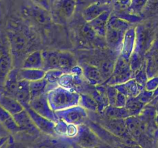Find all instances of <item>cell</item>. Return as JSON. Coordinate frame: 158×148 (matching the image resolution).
I'll list each match as a JSON object with an SVG mask.
<instances>
[{"instance_id":"6da1fadb","label":"cell","mask_w":158,"mask_h":148,"mask_svg":"<svg viewBox=\"0 0 158 148\" xmlns=\"http://www.w3.org/2000/svg\"><path fill=\"white\" fill-rule=\"evenodd\" d=\"M46 94L50 107L55 112L80 105V94L76 90L58 86Z\"/></svg>"},{"instance_id":"7a4b0ae2","label":"cell","mask_w":158,"mask_h":148,"mask_svg":"<svg viewBox=\"0 0 158 148\" xmlns=\"http://www.w3.org/2000/svg\"><path fill=\"white\" fill-rule=\"evenodd\" d=\"M43 69H59L70 72L77 64V60L71 52L67 51H45L43 52Z\"/></svg>"},{"instance_id":"3957f363","label":"cell","mask_w":158,"mask_h":148,"mask_svg":"<svg viewBox=\"0 0 158 148\" xmlns=\"http://www.w3.org/2000/svg\"><path fill=\"white\" fill-rule=\"evenodd\" d=\"M102 127L110 133L115 137L121 139L125 144H136L137 143L131 137L127 129L125 120L123 119H114L107 117H103L100 122Z\"/></svg>"},{"instance_id":"277c9868","label":"cell","mask_w":158,"mask_h":148,"mask_svg":"<svg viewBox=\"0 0 158 148\" xmlns=\"http://www.w3.org/2000/svg\"><path fill=\"white\" fill-rule=\"evenodd\" d=\"M77 8V0H52L50 12L52 21L65 23L73 16Z\"/></svg>"},{"instance_id":"5b68a950","label":"cell","mask_w":158,"mask_h":148,"mask_svg":"<svg viewBox=\"0 0 158 148\" xmlns=\"http://www.w3.org/2000/svg\"><path fill=\"white\" fill-rule=\"evenodd\" d=\"M13 69V57L8 36L0 35V86H3L6 77Z\"/></svg>"},{"instance_id":"8992f818","label":"cell","mask_w":158,"mask_h":148,"mask_svg":"<svg viewBox=\"0 0 158 148\" xmlns=\"http://www.w3.org/2000/svg\"><path fill=\"white\" fill-rule=\"evenodd\" d=\"M133 78H134V72L131 69L129 60H126L120 55L115 62L112 76L107 81L105 82L104 84L115 86V85L126 83L127 81Z\"/></svg>"},{"instance_id":"52a82bcc","label":"cell","mask_w":158,"mask_h":148,"mask_svg":"<svg viewBox=\"0 0 158 148\" xmlns=\"http://www.w3.org/2000/svg\"><path fill=\"white\" fill-rule=\"evenodd\" d=\"M56 113L60 120L68 124H73L76 126L83 124L88 117L87 110L80 105L56 111Z\"/></svg>"},{"instance_id":"ba28073f","label":"cell","mask_w":158,"mask_h":148,"mask_svg":"<svg viewBox=\"0 0 158 148\" xmlns=\"http://www.w3.org/2000/svg\"><path fill=\"white\" fill-rule=\"evenodd\" d=\"M8 39L10 45L13 61L15 60H20L25 56L28 49V40L24 33L19 31H9Z\"/></svg>"},{"instance_id":"9c48e42d","label":"cell","mask_w":158,"mask_h":148,"mask_svg":"<svg viewBox=\"0 0 158 148\" xmlns=\"http://www.w3.org/2000/svg\"><path fill=\"white\" fill-rule=\"evenodd\" d=\"M74 139V143L83 148H97L100 144V137L91 128L86 125L78 126V131Z\"/></svg>"},{"instance_id":"30bf717a","label":"cell","mask_w":158,"mask_h":148,"mask_svg":"<svg viewBox=\"0 0 158 148\" xmlns=\"http://www.w3.org/2000/svg\"><path fill=\"white\" fill-rule=\"evenodd\" d=\"M29 106L37 113L55 123L60 120L55 111L52 110V108L50 107L46 92L31 99Z\"/></svg>"},{"instance_id":"8fae6325","label":"cell","mask_w":158,"mask_h":148,"mask_svg":"<svg viewBox=\"0 0 158 148\" xmlns=\"http://www.w3.org/2000/svg\"><path fill=\"white\" fill-rule=\"evenodd\" d=\"M25 109L29 113L32 121L34 122L35 125L40 132L44 133V134L50 136L56 135L55 122L52 121V120H49V119L46 118V117L37 113L29 106H26Z\"/></svg>"},{"instance_id":"7c38bea8","label":"cell","mask_w":158,"mask_h":148,"mask_svg":"<svg viewBox=\"0 0 158 148\" xmlns=\"http://www.w3.org/2000/svg\"><path fill=\"white\" fill-rule=\"evenodd\" d=\"M153 35L151 30L144 26H139L136 28V46L134 52L143 56L152 42Z\"/></svg>"},{"instance_id":"4fadbf2b","label":"cell","mask_w":158,"mask_h":148,"mask_svg":"<svg viewBox=\"0 0 158 148\" xmlns=\"http://www.w3.org/2000/svg\"><path fill=\"white\" fill-rule=\"evenodd\" d=\"M125 32H126L125 31L107 26L104 38L106 39L108 47L111 50L115 51V52H120Z\"/></svg>"},{"instance_id":"5bb4252c","label":"cell","mask_w":158,"mask_h":148,"mask_svg":"<svg viewBox=\"0 0 158 148\" xmlns=\"http://www.w3.org/2000/svg\"><path fill=\"white\" fill-rule=\"evenodd\" d=\"M2 87V86H0V106L12 115L23 110L25 109L24 106L15 97L6 92Z\"/></svg>"},{"instance_id":"9a60e30c","label":"cell","mask_w":158,"mask_h":148,"mask_svg":"<svg viewBox=\"0 0 158 148\" xmlns=\"http://www.w3.org/2000/svg\"><path fill=\"white\" fill-rule=\"evenodd\" d=\"M13 117L21 131H26L30 134H39L40 130L36 127L34 122L32 121V118L26 109L18 113L14 114Z\"/></svg>"},{"instance_id":"2e32d148","label":"cell","mask_w":158,"mask_h":148,"mask_svg":"<svg viewBox=\"0 0 158 148\" xmlns=\"http://www.w3.org/2000/svg\"><path fill=\"white\" fill-rule=\"evenodd\" d=\"M136 46V29L131 27L126 32L123 37L120 55L123 58L129 60L131 55L135 50Z\"/></svg>"},{"instance_id":"e0dca14e","label":"cell","mask_w":158,"mask_h":148,"mask_svg":"<svg viewBox=\"0 0 158 148\" xmlns=\"http://www.w3.org/2000/svg\"><path fill=\"white\" fill-rule=\"evenodd\" d=\"M109 5L106 3L100 2H95L91 3L89 6H88L82 12V16H83V19L86 22L92 21L97 16L101 15L103 12L105 11L110 10Z\"/></svg>"},{"instance_id":"ac0fdd59","label":"cell","mask_w":158,"mask_h":148,"mask_svg":"<svg viewBox=\"0 0 158 148\" xmlns=\"http://www.w3.org/2000/svg\"><path fill=\"white\" fill-rule=\"evenodd\" d=\"M111 15L110 9L107 11H105L104 12L97 16L92 21L87 23L91 26L94 32H96L98 36L105 37V34L106 32V27H107V23L109 21V18Z\"/></svg>"},{"instance_id":"d6986e66","label":"cell","mask_w":158,"mask_h":148,"mask_svg":"<svg viewBox=\"0 0 158 148\" xmlns=\"http://www.w3.org/2000/svg\"><path fill=\"white\" fill-rule=\"evenodd\" d=\"M28 15H30L33 19L38 22L40 24L46 25L50 23L52 21V15L49 10L43 7L33 4L27 9Z\"/></svg>"},{"instance_id":"ffe728a7","label":"cell","mask_w":158,"mask_h":148,"mask_svg":"<svg viewBox=\"0 0 158 148\" xmlns=\"http://www.w3.org/2000/svg\"><path fill=\"white\" fill-rule=\"evenodd\" d=\"M82 69H83V75L90 84L96 86L105 83L100 72V68L92 65L85 64Z\"/></svg>"},{"instance_id":"44dd1931","label":"cell","mask_w":158,"mask_h":148,"mask_svg":"<svg viewBox=\"0 0 158 148\" xmlns=\"http://www.w3.org/2000/svg\"><path fill=\"white\" fill-rule=\"evenodd\" d=\"M115 87L119 92H122L127 97H137L144 89V86L137 83L134 79H131L122 84L115 85Z\"/></svg>"},{"instance_id":"7402d4cb","label":"cell","mask_w":158,"mask_h":148,"mask_svg":"<svg viewBox=\"0 0 158 148\" xmlns=\"http://www.w3.org/2000/svg\"><path fill=\"white\" fill-rule=\"evenodd\" d=\"M15 98L24 106V108L26 106H29V102L31 100V92L29 81L19 80L16 92L15 94Z\"/></svg>"},{"instance_id":"603a6c76","label":"cell","mask_w":158,"mask_h":148,"mask_svg":"<svg viewBox=\"0 0 158 148\" xmlns=\"http://www.w3.org/2000/svg\"><path fill=\"white\" fill-rule=\"evenodd\" d=\"M22 68L24 69H43V52L33 51L26 56L23 60Z\"/></svg>"},{"instance_id":"cb8c5ba5","label":"cell","mask_w":158,"mask_h":148,"mask_svg":"<svg viewBox=\"0 0 158 148\" xmlns=\"http://www.w3.org/2000/svg\"><path fill=\"white\" fill-rule=\"evenodd\" d=\"M0 123L9 133H17L21 131L17 125L13 115L0 106Z\"/></svg>"},{"instance_id":"d4e9b609","label":"cell","mask_w":158,"mask_h":148,"mask_svg":"<svg viewBox=\"0 0 158 148\" xmlns=\"http://www.w3.org/2000/svg\"><path fill=\"white\" fill-rule=\"evenodd\" d=\"M18 72L19 69L13 68L9 73L8 76L6 77V81L3 85V89L6 91V92H7L8 94L13 97H15V94L16 92L17 87H18L19 81Z\"/></svg>"},{"instance_id":"484cf974","label":"cell","mask_w":158,"mask_h":148,"mask_svg":"<svg viewBox=\"0 0 158 148\" xmlns=\"http://www.w3.org/2000/svg\"><path fill=\"white\" fill-rule=\"evenodd\" d=\"M46 70L43 69H19L18 76L19 80H27L29 82L43 79L46 76Z\"/></svg>"},{"instance_id":"4316f807","label":"cell","mask_w":158,"mask_h":148,"mask_svg":"<svg viewBox=\"0 0 158 148\" xmlns=\"http://www.w3.org/2000/svg\"><path fill=\"white\" fill-rule=\"evenodd\" d=\"M103 113L105 117L114 119H127V117H131V113L126 107H118L115 106H106L103 111Z\"/></svg>"},{"instance_id":"83f0119b","label":"cell","mask_w":158,"mask_h":148,"mask_svg":"<svg viewBox=\"0 0 158 148\" xmlns=\"http://www.w3.org/2000/svg\"><path fill=\"white\" fill-rule=\"evenodd\" d=\"M49 85L47 80L45 78L39 80L29 82V88H30L31 99L41 95L46 92V89Z\"/></svg>"},{"instance_id":"f1b7e54d","label":"cell","mask_w":158,"mask_h":148,"mask_svg":"<svg viewBox=\"0 0 158 148\" xmlns=\"http://www.w3.org/2000/svg\"><path fill=\"white\" fill-rule=\"evenodd\" d=\"M146 105L142 103L137 97H127L125 107L130 111L132 116H139Z\"/></svg>"},{"instance_id":"f546056e","label":"cell","mask_w":158,"mask_h":148,"mask_svg":"<svg viewBox=\"0 0 158 148\" xmlns=\"http://www.w3.org/2000/svg\"><path fill=\"white\" fill-rule=\"evenodd\" d=\"M80 106H83L86 110L97 112L99 110V105L92 95L89 94H80Z\"/></svg>"},{"instance_id":"4dcf8cb0","label":"cell","mask_w":158,"mask_h":148,"mask_svg":"<svg viewBox=\"0 0 158 148\" xmlns=\"http://www.w3.org/2000/svg\"><path fill=\"white\" fill-rule=\"evenodd\" d=\"M158 15V0H148L142 12L143 17H152Z\"/></svg>"},{"instance_id":"1f68e13d","label":"cell","mask_w":158,"mask_h":148,"mask_svg":"<svg viewBox=\"0 0 158 148\" xmlns=\"http://www.w3.org/2000/svg\"><path fill=\"white\" fill-rule=\"evenodd\" d=\"M114 66H115V63L111 61V60H106L100 66V72H101L102 76H103L105 82L107 81L112 76L114 69Z\"/></svg>"},{"instance_id":"d6a6232c","label":"cell","mask_w":158,"mask_h":148,"mask_svg":"<svg viewBox=\"0 0 158 148\" xmlns=\"http://www.w3.org/2000/svg\"><path fill=\"white\" fill-rule=\"evenodd\" d=\"M148 0H131L130 7L128 8V12L136 15H141L142 12L144 9Z\"/></svg>"},{"instance_id":"836d02e7","label":"cell","mask_w":158,"mask_h":148,"mask_svg":"<svg viewBox=\"0 0 158 148\" xmlns=\"http://www.w3.org/2000/svg\"><path fill=\"white\" fill-rule=\"evenodd\" d=\"M137 83H140L143 86H145L147 81L148 80V73H147V69H146V64H143L142 67L140 69H137V71L134 72V78Z\"/></svg>"},{"instance_id":"e575fe53","label":"cell","mask_w":158,"mask_h":148,"mask_svg":"<svg viewBox=\"0 0 158 148\" xmlns=\"http://www.w3.org/2000/svg\"><path fill=\"white\" fill-rule=\"evenodd\" d=\"M65 72L59 69H49L46 72V76L44 78L47 80L48 83H58L60 77L64 74Z\"/></svg>"},{"instance_id":"d590c367","label":"cell","mask_w":158,"mask_h":148,"mask_svg":"<svg viewBox=\"0 0 158 148\" xmlns=\"http://www.w3.org/2000/svg\"><path fill=\"white\" fill-rule=\"evenodd\" d=\"M104 84V83H103ZM106 85V96H107L108 101H109L110 106H114L115 105L116 99H117V93H118V90L115 86H112V85Z\"/></svg>"},{"instance_id":"8d00e7d4","label":"cell","mask_w":158,"mask_h":148,"mask_svg":"<svg viewBox=\"0 0 158 148\" xmlns=\"http://www.w3.org/2000/svg\"><path fill=\"white\" fill-rule=\"evenodd\" d=\"M137 97L142 103H144L145 105H148L154 100V92L148 90L144 88Z\"/></svg>"},{"instance_id":"74e56055","label":"cell","mask_w":158,"mask_h":148,"mask_svg":"<svg viewBox=\"0 0 158 148\" xmlns=\"http://www.w3.org/2000/svg\"><path fill=\"white\" fill-rule=\"evenodd\" d=\"M158 87V75L154 76L151 77L148 80L146 84H145L144 88L149 91H153L154 92Z\"/></svg>"},{"instance_id":"f35d334b","label":"cell","mask_w":158,"mask_h":148,"mask_svg":"<svg viewBox=\"0 0 158 148\" xmlns=\"http://www.w3.org/2000/svg\"><path fill=\"white\" fill-rule=\"evenodd\" d=\"M4 148H27L22 143H18L13 140L12 137L9 136L7 142L4 145Z\"/></svg>"},{"instance_id":"ab89813d","label":"cell","mask_w":158,"mask_h":148,"mask_svg":"<svg viewBox=\"0 0 158 148\" xmlns=\"http://www.w3.org/2000/svg\"><path fill=\"white\" fill-rule=\"evenodd\" d=\"M127 101V97L118 91L117 99H116L115 105H114V106H118V107H125Z\"/></svg>"},{"instance_id":"60d3db41","label":"cell","mask_w":158,"mask_h":148,"mask_svg":"<svg viewBox=\"0 0 158 148\" xmlns=\"http://www.w3.org/2000/svg\"><path fill=\"white\" fill-rule=\"evenodd\" d=\"M32 4L37 5V6L43 7L47 10L50 11L51 6H52V0H30Z\"/></svg>"},{"instance_id":"b9f144b4","label":"cell","mask_w":158,"mask_h":148,"mask_svg":"<svg viewBox=\"0 0 158 148\" xmlns=\"http://www.w3.org/2000/svg\"><path fill=\"white\" fill-rule=\"evenodd\" d=\"M115 4L116 7L120 9H127L130 7L131 3V0H112Z\"/></svg>"},{"instance_id":"7bdbcfd3","label":"cell","mask_w":158,"mask_h":148,"mask_svg":"<svg viewBox=\"0 0 158 148\" xmlns=\"http://www.w3.org/2000/svg\"><path fill=\"white\" fill-rule=\"evenodd\" d=\"M117 146L119 148H143L138 143H136V144H125V143H120L117 144Z\"/></svg>"},{"instance_id":"ee69618b","label":"cell","mask_w":158,"mask_h":148,"mask_svg":"<svg viewBox=\"0 0 158 148\" xmlns=\"http://www.w3.org/2000/svg\"><path fill=\"white\" fill-rule=\"evenodd\" d=\"M37 148H60L56 144H52V143H42V144L39 145L37 146Z\"/></svg>"},{"instance_id":"f6af8a7d","label":"cell","mask_w":158,"mask_h":148,"mask_svg":"<svg viewBox=\"0 0 158 148\" xmlns=\"http://www.w3.org/2000/svg\"><path fill=\"white\" fill-rule=\"evenodd\" d=\"M0 137H9V132L3 127L1 123H0Z\"/></svg>"},{"instance_id":"bcb514c9","label":"cell","mask_w":158,"mask_h":148,"mask_svg":"<svg viewBox=\"0 0 158 148\" xmlns=\"http://www.w3.org/2000/svg\"><path fill=\"white\" fill-rule=\"evenodd\" d=\"M157 112V119H156V122H157V130H156L155 133V139L158 140V109Z\"/></svg>"},{"instance_id":"7dc6e473","label":"cell","mask_w":158,"mask_h":148,"mask_svg":"<svg viewBox=\"0 0 158 148\" xmlns=\"http://www.w3.org/2000/svg\"><path fill=\"white\" fill-rule=\"evenodd\" d=\"M73 148H83V147L80 146V145H78L77 143H73Z\"/></svg>"},{"instance_id":"c3c4849f","label":"cell","mask_w":158,"mask_h":148,"mask_svg":"<svg viewBox=\"0 0 158 148\" xmlns=\"http://www.w3.org/2000/svg\"><path fill=\"white\" fill-rule=\"evenodd\" d=\"M2 137H0V140H2Z\"/></svg>"},{"instance_id":"681fc988","label":"cell","mask_w":158,"mask_h":148,"mask_svg":"<svg viewBox=\"0 0 158 148\" xmlns=\"http://www.w3.org/2000/svg\"><path fill=\"white\" fill-rule=\"evenodd\" d=\"M60 148H66V147H60Z\"/></svg>"},{"instance_id":"f907efd6","label":"cell","mask_w":158,"mask_h":148,"mask_svg":"<svg viewBox=\"0 0 158 148\" xmlns=\"http://www.w3.org/2000/svg\"></svg>"}]
</instances>
